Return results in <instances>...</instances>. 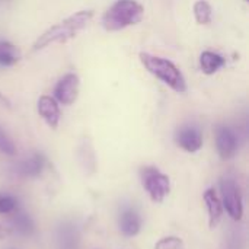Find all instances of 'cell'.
I'll list each match as a JSON object with an SVG mask.
<instances>
[{"mask_svg": "<svg viewBox=\"0 0 249 249\" xmlns=\"http://www.w3.org/2000/svg\"><path fill=\"white\" fill-rule=\"evenodd\" d=\"M93 10H80L74 15L66 18L60 23L48 28L42 35L38 36V39L32 45V51H39L51 44H63L69 39L74 38L86 25L92 20Z\"/></svg>", "mask_w": 249, "mask_h": 249, "instance_id": "obj_1", "label": "cell"}, {"mask_svg": "<svg viewBox=\"0 0 249 249\" xmlns=\"http://www.w3.org/2000/svg\"><path fill=\"white\" fill-rule=\"evenodd\" d=\"M142 185L153 203H163L171 191V181L168 175L162 174L155 166H144L140 169Z\"/></svg>", "mask_w": 249, "mask_h": 249, "instance_id": "obj_4", "label": "cell"}, {"mask_svg": "<svg viewBox=\"0 0 249 249\" xmlns=\"http://www.w3.org/2000/svg\"><path fill=\"white\" fill-rule=\"evenodd\" d=\"M140 61L149 73L160 79L175 92L184 93L187 90L185 77L172 61L158 55H152L149 53H140Z\"/></svg>", "mask_w": 249, "mask_h": 249, "instance_id": "obj_3", "label": "cell"}, {"mask_svg": "<svg viewBox=\"0 0 249 249\" xmlns=\"http://www.w3.org/2000/svg\"><path fill=\"white\" fill-rule=\"evenodd\" d=\"M16 210V200L9 194H0V214H9Z\"/></svg>", "mask_w": 249, "mask_h": 249, "instance_id": "obj_20", "label": "cell"}, {"mask_svg": "<svg viewBox=\"0 0 249 249\" xmlns=\"http://www.w3.org/2000/svg\"><path fill=\"white\" fill-rule=\"evenodd\" d=\"M36 109H38V114H39L41 118L47 123L48 127H51V128H57V127H58L60 115H61V114H60L58 102H57L53 96L42 95V96L38 99Z\"/></svg>", "mask_w": 249, "mask_h": 249, "instance_id": "obj_9", "label": "cell"}, {"mask_svg": "<svg viewBox=\"0 0 249 249\" xmlns=\"http://www.w3.org/2000/svg\"><path fill=\"white\" fill-rule=\"evenodd\" d=\"M142 228V219L139 213L134 209H124L120 214V231L123 235L131 238L136 236L140 232Z\"/></svg>", "mask_w": 249, "mask_h": 249, "instance_id": "obj_11", "label": "cell"}, {"mask_svg": "<svg viewBox=\"0 0 249 249\" xmlns=\"http://www.w3.org/2000/svg\"><path fill=\"white\" fill-rule=\"evenodd\" d=\"M225 249H242V238L239 232L232 231L228 238H225Z\"/></svg>", "mask_w": 249, "mask_h": 249, "instance_id": "obj_21", "label": "cell"}, {"mask_svg": "<svg viewBox=\"0 0 249 249\" xmlns=\"http://www.w3.org/2000/svg\"><path fill=\"white\" fill-rule=\"evenodd\" d=\"M57 248L77 249L79 248V232L76 226L70 223H63L57 231Z\"/></svg>", "mask_w": 249, "mask_h": 249, "instance_id": "obj_12", "label": "cell"}, {"mask_svg": "<svg viewBox=\"0 0 249 249\" xmlns=\"http://www.w3.org/2000/svg\"><path fill=\"white\" fill-rule=\"evenodd\" d=\"M226 60L213 51H204L200 55V67L204 74H214L220 67H223Z\"/></svg>", "mask_w": 249, "mask_h": 249, "instance_id": "obj_14", "label": "cell"}, {"mask_svg": "<svg viewBox=\"0 0 249 249\" xmlns=\"http://www.w3.org/2000/svg\"><path fill=\"white\" fill-rule=\"evenodd\" d=\"M20 60V50L7 41H0V66L10 67Z\"/></svg>", "mask_w": 249, "mask_h": 249, "instance_id": "obj_15", "label": "cell"}, {"mask_svg": "<svg viewBox=\"0 0 249 249\" xmlns=\"http://www.w3.org/2000/svg\"><path fill=\"white\" fill-rule=\"evenodd\" d=\"M204 203H206V207L209 212V225L212 229H214L222 220L223 206H222V201L213 188H210L204 193Z\"/></svg>", "mask_w": 249, "mask_h": 249, "instance_id": "obj_10", "label": "cell"}, {"mask_svg": "<svg viewBox=\"0 0 249 249\" xmlns=\"http://www.w3.org/2000/svg\"><path fill=\"white\" fill-rule=\"evenodd\" d=\"M220 191H222V200L223 206L228 212V214L233 220H241L244 214V204H242V194L236 184V181L232 177H225L220 181Z\"/></svg>", "mask_w": 249, "mask_h": 249, "instance_id": "obj_5", "label": "cell"}, {"mask_svg": "<svg viewBox=\"0 0 249 249\" xmlns=\"http://www.w3.org/2000/svg\"><path fill=\"white\" fill-rule=\"evenodd\" d=\"M44 165H45V159L42 155H32L29 156L28 159L22 160L18 166H16V172L20 175V177H25V178H34V177H38L42 169H44Z\"/></svg>", "mask_w": 249, "mask_h": 249, "instance_id": "obj_13", "label": "cell"}, {"mask_svg": "<svg viewBox=\"0 0 249 249\" xmlns=\"http://www.w3.org/2000/svg\"><path fill=\"white\" fill-rule=\"evenodd\" d=\"M0 153L7 155V156H15L16 155V147L12 142V139L0 128Z\"/></svg>", "mask_w": 249, "mask_h": 249, "instance_id": "obj_18", "label": "cell"}, {"mask_svg": "<svg viewBox=\"0 0 249 249\" xmlns=\"http://www.w3.org/2000/svg\"><path fill=\"white\" fill-rule=\"evenodd\" d=\"M144 16V9L136 0H117L102 16V26L109 31H121L137 25Z\"/></svg>", "mask_w": 249, "mask_h": 249, "instance_id": "obj_2", "label": "cell"}, {"mask_svg": "<svg viewBox=\"0 0 249 249\" xmlns=\"http://www.w3.org/2000/svg\"><path fill=\"white\" fill-rule=\"evenodd\" d=\"M212 6L206 0H197L194 3V16L200 25H207L212 22Z\"/></svg>", "mask_w": 249, "mask_h": 249, "instance_id": "obj_16", "label": "cell"}, {"mask_svg": "<svg viewBox=\"0 0 249 249\" xmlns=\"http://www.w3.org/2000/svg\"><path fill=\"white\" fill-rule=\"evenodd\" d=\"M80 80L74 73H67L63 76L54 88V99L63 105H71L79 96Z\"/></svg>", "mask_w": 249, "mask_h": 249, "instance_id": "obj_6", "label": "cell"}, {"mask_svg": "<svg viewBox=\"0 0 249 249\" xmlns=\"http://www.w3.org/2000/svg\"><path fill=\"white\" fill-rule=\"evenodd\" d=\"M216 146L222 159H232L238 150V137L229 127H219L216 130Z\"/></svg>", "mask_w": 249, "mask_h": 249, "instance_id": "obj_8", "label": "cell"}, {"mask_svg": "<svg viewBox=\"0 0 249 249\" xmlns=\"http://www.w3.org/2000/svg\"><path fill=\"white\" fill-rule=\"evenodd\" d=\"M12 225H13V228H15L19 233H22V235H31V232L34 231V223H32V220L29 219V216H26V214H23V213L15 214L13 219H12Z\"/></svg>", "mask_w": 249, "mask_h": 249, "instance_id": "obj_17", "label": "cell"}, {"mask_svg": "<svg viewBox=\"0 0 249 249\" xmlns=\"http://www.w3.org/2000/svg\"><path fill=\"white\" fill-rule=\"evenodd\" d=\"M155 249H184V244L177 236H168V238H162L155 245Z\"/></svg>", "mask_w": 249, "mask_h": 249, "instance_id": "obj_19", "label": "cell"}, {"mask_svg": "<svg viewBox=\"0 0 249 249\" xmlns=\"http://www.w3.org/2000/svg\"><path fill=\"white\" fill-rule=\"evenodd\" d=\"M0 105H1V107H6V108H9V109L12 108L10 101H9V99L4 96V93H1V92H0Z\"/></svg>", "mask_w": 249, "mask_h": 249, "instance_id": "obj_22", "label": "cell"}, {"mask_svg": "<svg viewBox=\"0 0 249 249\" xmlns=\"http://www.w3.org/2000/svg\"><path fill=\"white\" fill-rule=\"evenodd\" d=\"M175 142L185 152L196 153L203 146V134H201L200 128H197L194 125H185L177 131Z\"/></svg>", "mask_w": 249, "mask_h": 249, "instance_id": "obj_7", "label": "cell"}]
</instances>
